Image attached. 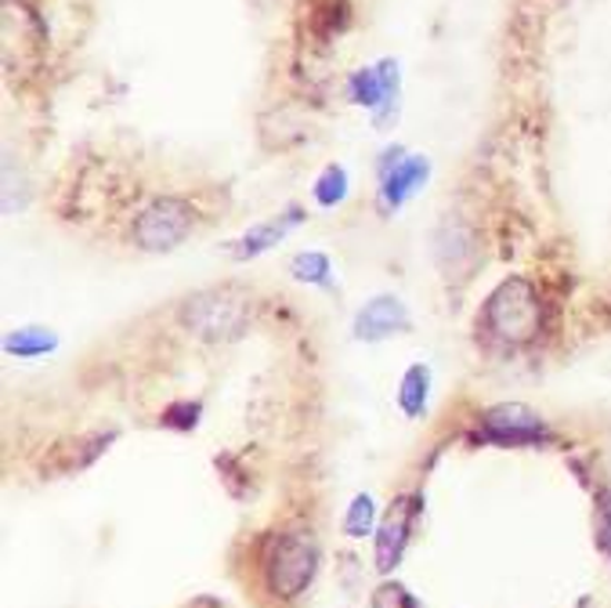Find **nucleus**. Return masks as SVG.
Instances as JSON below:
<instances>
[{
    "mask_svg": "<svg viewBox=\"0 0 611 608\" xmlns=\"http://www.w3.org/2000/svg\"><path fill=\"white\" fill-rule=\"evenodd\" d=\"M261 572H264V587L272 590V598H279V601L301 598L319 572L315 536L304 532V529L268 536L264 555H261Z\"/></svg>",
    "mask_w": 611,
    "mask_h": 608,
    "instance_id": "f257e3e1",
    "label": "nucleus"
},
{
    "mask_svg": "<svg viewBox=\"0 0 611 608\" xmlns=\"http://www.w3.org/2000/svg\"><path fill=\"white\" fill-rule=\"evenodd\" d=\"M539 322H543L539 293L524 276H510L507 282H500L485 301V316H481L485 333L510 348L529 345L539 333Z\"/></svg>",
    "mask_w": 611,
    "mask_h": 608,
    "instance_id": "f03ea898",
    "label": "nucleus"
},
{
    "mask_svg": "<svg viewBox=\"0 0 611 608\" xmlns=\"http://www.w3.org/2000/svg\"><path fill=\"white\" fill-rule=\"evenodd\" d=\"M543 435H547V423L539 420V413H532V409L521 406V402L495 406L485 413V438H492V442L535 446Z\"/></svg>",
    "mask_w": 611,
    "mask_h": 608,
    "instance_id": "7ed1b4c3",
    "label": "nucleus"
},
{
    "mask_svg": "<svg viewBox=\"0 0 611 608\" xmlns=\"http://www.w3.org/2000/svg\"><path fill=\"white\" fill-rule=\"evenodd\" d=\"M398 330H409V312L398 297H377L354 319V333L365 341H380V337H391Z\"/></svg>",
    "mask_w": 611,
    "mask_h": 608,
    "instance_id": "20e7f679",
    "label": "nucleus"
},
{
    "mask_svg": "<svg viewBox=\"0 0 611 608\" xmlns=\"http://www.w3.org/2000/svg\"><path fill=\"white\" fill-rule=\"evenodd\" d=\"M417 507H409V500H398V507H391V515L383 518L380 536H377V569L391 572L394 561L402 558V547L409 540V521H413Z\"/></svg>",
    "mask_w": 611,
    "mask_h": 608,
    "instance_id": "39448f33",
    "label": "nucleus"
},
{
    "mask_svg": "<svg viewBox=\"0 0 611 608\" xmlns=\"http://www.w3.org/2000/svg\"><path fill=\"white\" fill-rule=\"evenodd\" d=\"M301 215H304L301 207H290V210H282V215H276V218L253 225V229L236 243L232 253H236V258H258V253H264L268 247H276L279 239L293 229V225H301Z\"/></svg>",
    "mask_w": 611,
    "mask_h": 608,
    "instance_id": "423d86ee",
    "label": "nucleus"
},
{
    "mask_svg": "<svg viewBox=\"0 0 611 608\" xmlns=\"http://www.w3.org/2000/svg\"><path fill=\"white\" fill-rule=\"evenodd\" d=\"M428 178V160L423 157H409L402 163H394V171L383 175V203L398 207L405 196H413V189Z\"/></svg>",
    "mask_w": 611,
    "mask_h": 608,
    "instance_id": "0eeeda50",
    "label": "nucleus"
},
{
    "mask_svg": "<svg viewBox=\"0 0 611 608\" xmlns=\"http://www.w3.org/2000/svg\"><path fill=\"white\" fill-rule=\"evenodd\" d=\"M398 402H402V409H405L409 417H420L423 413V402H428V370H423V366H413V370L405 373Z\"/></svg>",
    "mask_w": 611,
    "mask_h": 608,
    "instance_id": "6e6552de",
    "label": "nucleus"
},
{
    "mask_svg": "<svg viewBox=\"0 0 611 608\" xmlns=\"http://www.w3.org/2000/svg\"><path fill=\"white\" fill-rule=\"evenodd\" d=\"M348 196V175H344V167H325V171L319 175L315 181V200L322 207H337L340 200Z\"/></svg>",
    "mask_w": 611,
    "mask_h": 608,
    "instance_id": "1a4fd4ad",
    "label": "nucleus"
},
{
    "mask_svg": "<svg viewBox=\"0 0 611 608\" xmlns=\"http://www.w3.org/2000/svg\"><path fill=\"white\" fill-rule=\"evenodd\" d=\"M290 272L304 282H325V276H330V261H325L322 253H297V258L290 261Z\"/></svg>",
    "mask_w": 611,
    "mask_h": 608,
    "instance_id": "9d476101",
    "label": "nucleus"
},
{
    "mask_svg": "<svg viewBox=\"0 0 611 608\" xmlns=\"http://www.w3.org/2000/svg\"><path fill=\"white\" fill-rule=\"evenodd\" d=\"M369 608H417V601L402 584H383V587H377Z\"/></svg>",
    "mask_w": 611,
    "mask_h": 608,
    "instance_id": "9b49d317",
    "label": "nucleus"
},
{
    "mask_svg": "<svg viewBox=\"0 0 611 608\" xmlns=\"http://www.w3.org/2000/svg\"><path fill=\"white\" fill-rule=\"evenodd\" d=\"M369 518H373V500L369 497H359L351 504V515H348V521H344V529L351 532V536H365L369 532Z\"/></svg>",
    "mask_w": 611,
    "mask_h": 608,
    "instance_id": "f8f14e48",
    "label": "nucleus"
},
{
    "mask_svg": "<svg viewBox=\"0 0 611 608\" xmlns=\"http://www.w3.org/2000/svg\"><path fill=\"white\" fill-rule=\"evenodd\" d=\"M19 333V330H16ZM33 330H22L19 337H11L8 341V351H19V356H37V351H48L51 345H54V337H30Z\"/></svg>",
    "mask_w": 611,
    "mask_h": 608,
    "instance_id": "ddd939ff",
    "label": "nucleus"
},
{
    "mask_svg": "<svg viewBox=\"0 0 611 608\" xmlns=\"http://www.w3.org/2000/svg\"><path fill=\"white\" fill-rule=\"evenodd\" d=\"M597 536H601L604 555L611 558V489L597 497Z\"/></svg>",
    "mask_w": 611,
    "mask_h": 608,
    "instance_id": "4468645a",
    "label": "nucleus"
}]
</instances>
